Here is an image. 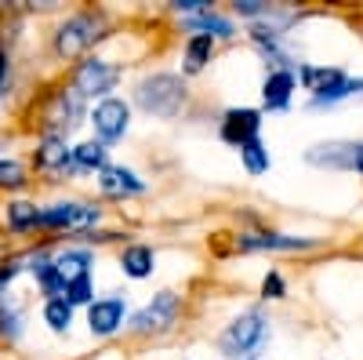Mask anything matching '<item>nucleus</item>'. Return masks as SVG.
Instances as JSON below:
<instances>
[{
  "label": "nucleus",
  "instance_id": "1",
  "mask_svg": "<svg viewBox=\"0 0 363 360\" xmlns=\"http://www.w3.org/2000/svg\"><path fill=\"white\" fill-rule=\"evenodd\" d=\"M135 102L149 116L171 120V116H178L182 106H186V84H182V77H174V73H153L135 87Z\"/></svg>",
  "mask_w": 363,
  "mask_h": 360
},
{
  "label": "nucleus",
  "instance_id": "2",
  "mask_svg": "<svg viewBox=\"0 0 363 360\" xmlns=\"http://www.w3.org/2000/svg\"><path fill=\"white\" fill-rule=\"evenodd\" d=\"M265 335H269L265 317L262 313H244L222 332V353L225 356H247L265 342Z\"/></svg>",
  "mask_w": 363,
  "mask_h": 360
},
{
  "label": "nucleus",
  "instance_id": "3",
  "mask_svg": "<svg viewBox=\"0 0 363 360\" xmlns=\"http://www.w3.org/2000/svg\"><path fill=\"white\" fill-rule=\"evenodd\" d=\"M309 164L316 168H359L363 171V142H320L306 153Z\"/></svg>",
  "mask_w": 363,
  "mask_h": 360
},
{
  "label": "nucleus",
  "instance_id": "4",
  "mask_svg": "<svg viewBox=\"0 0 363 360\" xmlns=\"http://www.w3.org/2000/svg\"><path fill=\"white\" fill-rule=\"evenodd\" d=\"M128 120H131V109H128V102H120V99H102V102L95 106V113H91V124H95L102 146L124 138Z\"/></svg>",
  "mask_w": 363,
  "mask_h": 360
},
{
  "label": "nucleus",
  "instance_id": "5",
  "mask_svg": "<svg viewBox=\"0 0 363 360\" xmlns=\"http://www.w3.org/2000/svg\"><path fill=\"white\" fill-rule=\"evenodd\" d=\"M120 80V70L113 62H106V58H91V62H84L77 70V92L80 95H109L113 87Z\"/></svg>",
  "mask_w": 363,
  "mask_h": 360
},
{
  "label": "nucleus",
  "instance_id": "6",
  "mask_svg": "<svg viewBox=\"0 0 363 360\" xmlns=\"http://www.w3.org/2000/svg\"><path fill=\"white\" fill-rule=\"evenodd\" d=\"M99 222V207H87V204H55L48 212H40V226L48 229H87Z\"/></svg>",
  "mask_w": 363,
  "mask_h": 360
},
{
  "label": "nucleus",
  "instance_id": "7",
  "mask_svg": "<svg viewBox=\"0 0 363 360\" xmlns=\"http://www.w3.org/2000/svg\"><path fill=\"white\" fill-rule=\"evenodd\" d=\"M178 317V295L174 291H160L153 302H149L138 317H135V332H164V327H171Z\"/></svg>",
  "mask_w": 363,
  "mask_h": 360
},
{
  "label": "nucleus",
  "instance_id": "8",
  "mask_svg": "<svg viewBox=\"0 0 363 360\" xmlns=\"http://www.w3.org/2000/svg\"><path fill=\"white\" fill-rule=\"evenodd\" d=\"M95 37H99V33H95V18H91V15H77V18H69L62 29H58L55 48H58V55L73 58V55H80Z\"/></svg>",
  "mask_w": 363,
  "mask_h": 360
},
{
  "label": "nucleus",
  "instance_id": "9",
  "mask_svg": "<svg viewBox=\"0 0 363 360\" xmlns=\"http://www.w3.org/2000/svg\"><path fill=\"white\" fill-rule=\"evenodd\" d=\"M262 131V113L258 109H229L222 120V138L233 146H244L251 138H258Z\"/></svg>",
  "mask_w": 363,
  "mask_h": 360
},
{
  "label": "nucleus",
  "instance_id": "10",
  "mask_svg": "<svg viewBox=\"0 0 363 360\" xmlns=\"http://www.w3.org/2000/svg\"><path fill=\"white\" fill-rule=\"evenodd\" d=\"M87 324L95 335H113L124 324V298H99L87 306Z\"/></svg>",
  "mask_w": 363,
  "mask_h": 360
},
{
  "label": "nucleus",
  "instance_id": "11",
  "mask_svg": "<svg viewBox=\"0 0 363 360\" xmlns=\"http://www.w3.org/2000/svg\"><path fill=\"white\" fill-rule=\"evenodd\" d=\"M298 248H313V240L280 236V233H251V236H240V251H298Z\"/></svg>",
  "mask_w": 363,
  "mask_h": 360
},
{
  "label": "nucleus",
  "instance_id": "12",
  "mask_svg": "<svg viewBox=\"0 0 363 360\" xmlns=\"http://www.w3.org/2000/svg\"><path fill=\"white\" fill-rule=\"evenodd\" d=\"M291 92H294V73L291 70H277L269 73L262 84V99L269 109H287L291 106Z\"/></svg>",
  "mask_w": 363,
  "mask_h": 360
},
{
  "label": "nucleus",
  "instance_id": "13",
  "mask_svg": "<svg viewBox=\"0 0 363 360\" xmlns=\"http://www.w3.org/2000/svg\"><path fill=\"white\" fill-rule=\"evenodd\" d=\"M51 266H55V277L66 284V291H69L77 280L91 277V255H87V251H66V255H58Z\"/></svg>",
  "mask_w": 363,
  "mask_h": 360
},
{
  "label": "nucleus",
  "instance_id": "14",
  "mask_svg": "<svg viewBox=\"0 0 363 360\" xmlns=\"http://www.w3.org/2000/svg\"><path fill=\"white\" fill-rule=\"evenodd\" d=\"M102 190L106 193H113V197H124V193H142L145 190V182L131 171V168H102Z\"/></svg>",
  "mask_w": 363,
  "mask_h": 360
},
{
  "label": "nucleus",
  "instance_id": "15",
  "mask_svg": "<svg viewBox=\"0 0 363 360\" xmlns=\"http://www.w3.org/2000/svg\"><path fill=\"white\" fill-rule=\"evenodd\" d=\"M298 80L306 84V92H313V99H320V95H327V92H330V87H338V84L345 80V73H342V70L301 66V70H298Z\"/></svg>",
  "mask_w": 363,
  "mask_h": 360
},
{
  "label": "nucleus",
  "instance_id": "16",
  "mask_svg": "<svg viewBox=\"0 0 363 360\" xmlns=\"http://www.w3.org/2000/svg\"><path fill=\"white\" fill-rule=\"evenodd\" d=\"M215 55V33H193L186 44V73H200Z\"/></svg>",
  "mask_w": 363,
  "mask_h": 360
},
{
  "label": "nucleus",
  "instance_id": "17",
  "mask_svg": "<svg viewBox=\"0 0 363 360\" xmlns=\"http://www.w3.org/2000/svg\"><path fill=\"white\" fill-rule=\"evenodd\" d=\"M120 266H124V273H128V277H135V280L149 277V273H153V248H145V244H131V248L124 251V258H120Z\"/></svg>",
  "mask_w": 363,
  "mask_h": 360
},
{
  "label": "nucleus",
  "instance_id": "18",
  "mask_svg": "<svg viewBox=\"0 0 363 360\" xmlns=\"http://www.w3.org/2000/svg\"><path fill=\"white\" fill-rule=\"evenodd\" d=\"M69 149H66V142L58 138V135H48L44 142H40V153H37V160H40V168H66L69 164Z\"/></svg>",
  "mask_w": 363,
  "mask_h": 360
},
{
  "label": "nucleus",
  "instance_id": "19",
  "mask_svg": "<svg viewBox=\"0 0 363 360\" xmlns=\"http://www.w3.org/2000/svg\"><path fill=\"white\" fill-rule=\"evenodd\" d=\"M240 157H244V168L251 175H265L269 171V149L262 146V138H251L240 146Z\"/></svg>",
  "mask_w": 363,
  "mask_h": 360
},
{
  "label": "nucleus",
  "instance_id": "20",
  "mask_svg": "<svg viewBox=\"0 0 363 360\" xmlns=\"http://www.w3.org/2000/svg\"><path fill=\"white\" fill-rule=\"evenodd\" d=\"M44 320L51 324V332H66V327L73 324V306L66 302V298H48L44 302Z\"/></svg>",
  "mask_w": 363,
  "mask_h": 360
},
{
  "label": "nucleus",
  "instance_id": "21",
  "mask_svg": "<svg viewBox=\"0 0 363 360\" xmlns=\"http://www.w3.org/2000/svg\"><path fill=\"white\" fill-rule=\"evenodd\" d=\"M8 222H11V229L40 226V212H37L33 204H26V200H15V204H8Z\"/></svg>",
  "mask_w": 363,
  "mask_h": 360
},
{
  "label": "nucleus",
  "instance_id": "22",
  "mask_svg": "<svg viewBox=\"0 0 363 360\" xmlns=\"http://www.w3.org/2000/svg\"><path fill=\"white\" fill-rule=\"evenodd\" d=\"M73 164L77 168H106V146L102 142H84L73 149Z\"/></svg>",
  "mask_w": 363,
  "mask_h": 360
},
{
  "label": "nucleus",
  "instance_id": "23",
  "mask_svg": "<svg viewBox=\"0 0 363 360\" xmlns=\"http://www.w3.org/2000/svg\"><path fill=\"white\" fill-rule=\"evenodd\" d=\"M356 92H363V80H342L338 87H330L327 95L313 99V106H335V102H342V99H349V95H356Z\"/></svg>",
  "mask_w": 363,
  "mask_h": 360
},
{
  "label": "nucleus",
  "instance_id": "24",
  "mask_svg": "<svg viewBox=\"0 0 363 360\" xmlns=\"http://www.w3.org/2000/svg\"><path fill=\"white\" fill-rule=\"evenodd\" d=\"M22 182H26V168L18 160H0V186L18 190Z\"/></svg>",
  "mask_w": 363,
  "mask_h": 360
},
{
  "label": "nucleus",
  "instance_id": "25",
  "mask_svg": "<svg viewBox=\"0 0 363 360\" xmlns=\"http://www.w3.org/2000/svg\"><path fill=\"white\" fill-rule=\"evenodd\" d=\"M196 29H215V37H233V26H229V18H218V15H200L196 22H193Z\"/></svg>",
  "mask_w": 363,
  "mask_h": 360
},
{
  "label": "nucleus",
  "instance_id": "26",
  "mask_svg": "<svg viewBox=\"0 0 363 360\" xmlns=\"http://www.w3.org/2000/svg\"><path fill=\"white\" fill-rule=\"evenodd\" d=\"M66 302H69V306H91V277L77 280V284L66 291Z\"/></svg>",
  "mask_w": 363,
  "mask_h": 360
},
{
  "label": "nucleus",
  "instance_id": "27",
  "mask_svg": "<svg viewBox=\"0 0 363 360\" xmlns=\"http://www.w3.org/2000/svg\"><path fill=\"white\" fill-rule=\"evenodd\" d=\"M262 295H265V298H284V277H280V273H269V277L262 280Z\"/></svg>",
  "mask_w": 363,
  "mask_h": 360
},
{
  "label": "nucleus",
  "instance_id": "28",
  "mask_svg": "<svg viewBox=\"0 0 363 360\" xmlns=\"http://www.w3.org/2000/svg\"><path fill=\"white\" fill-rule=\"evenodd\" d=\"M236 11H240V15H262L265 8L258 4V0H240V4H236Z\"/></svg>",
  "mask_w": 363,
  "mask_h": 360
},
{
  "label": "nucleus",
  "instance_id": "29",
  "mask_svg": "<svg viewBox=\"0 0 363 360\" xmlns=\"http://www.w3.org/2000/svg\"><path fill=\"white\" fill-rule=\"evenodd\" d=\"M178 11H203V0H174Z\"/></svg>",
  "mask_w": 363,
  "mask_h": 360
},
{
  "label": "nucleus",
  "instance_id": "30",
  "mask_svg": "<svg viewBox=\"0 0 363 360\" xmlns=\"http://www.w3.org/2000/svg\"><path fill=\"white\" fill-rule=\"evenodd\" d=\"M4 80H8V51L0 48V87H4Z\"/></svg>",
  "mask_w": 363,
  "mask_h": 360
}]
</instances>
